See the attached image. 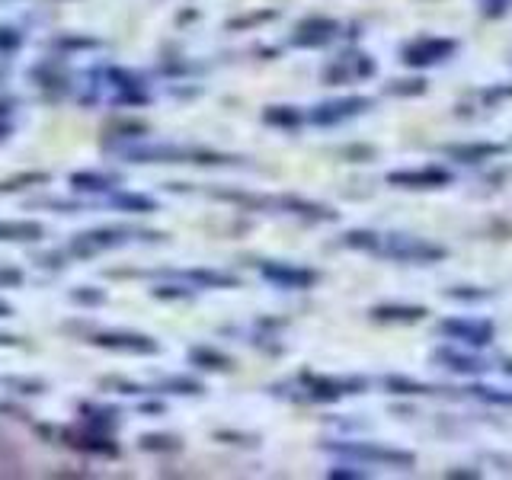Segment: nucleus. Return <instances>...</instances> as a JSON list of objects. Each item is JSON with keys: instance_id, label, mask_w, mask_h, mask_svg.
<instances>
[{"instance_id": "obj_1", "label": "nucleus", "mask_w": 512, "mask_h": 480, "mask_svg": "<svg viewBox=\"0 0 512 480\" xmlns=\"http://www.w3.org/2000/svg\"><path fill=\"white\" fill-rule=\"evenodd\" d=\"M378 253L391 256V260H400V263H436V260H442V256H445V247L429 244V240L391 234V237H381Z\"/></svg>"}, {"instance_id": "obj_2", "label": "nucleus", "mask_w": 512, "mask_h": 480, "mask_svg": "<svg viewBox=\"0 0 512 480\" xmlns=\"http://www.w3.org/2000/svg\"><path fill=\"white\" fill-rule=\"evenodd\" d=\"M132 160H160V164H237V157L202 151V148H138L128 151Z\"/></svg>"}, {"instance_id": "obj_3", "label": "nucleus", "mask_w": 512, "mask_h": 480, "mask_svg": "<svg viewBox=\"0 0 512 480\" xmlns=\"http://www.w3.org/2000/svg\"><path fill=\"white\" fill-rule=\"evenodd\" d=\"M298 381L304 384V391H308V400H317V404H333V400H340L343 394H359L368 388L365 378H324L311 372H304Z\"/></svg>"}, {"instance_id": "obj_4", "label": "nucleus", "mask_w": 512, "mask_h": 480, "mask_svg": "<svg viewBox=\"0 0 512 480\" xmlns=\"http://www.w3.org/2000/svg\"><path fill=\"white\" fill-rule=\"evenodd\" d=\"M333 452L349 455V458H359L368 464H391V468H413V455L410 452H400V448H384L375 442H340V445H327Z\"/></svg>"}, {"instance_id": "obj_5", "label": "nucleus", "mask_w": 512, "mask_h": 480, "mask_svg": "<svg viewBox=\"0 0 512 480\" xmlns=\"http://www.w3.org/2000/svg\"><path fill=\"white\" fill-rule=\"evenodd\" d=\"M455 52H458V42L452 39H416L400 52V58H404L407 68H432V64L452 58Z\"/></svg>"}, {"instance_id": "obj_6", "label": "nucleus", "mask_w": 512, "mask_h": 480, "mask_svg": "<svg viewBox=\"0 0 512 480\" xmlns=\"http://www.w3.org/2000/svg\"><path fill=\"white\" fill-rule=\"evenodd\" d=\"M439 333H445L448 340L468 343V346H487V343H493L496 330H493L490 320H461V317H452V320H442Z\"/></svg>"}, {"instance_id": "obj_7", "label": "nucleus", "mask_w": 512, "mask_h": 480, "mask_svg": "<svg viewBox=\"0 0 512 480\" xmlns=\"http://www.w3.org/2000/svg\"><path fill=\"white\" fill-rule=\"evenodd\" d=\"M455 176L445 167H420V170H394L388 173V183L400 189H442L452 183Z\"/></svg>"}, {"instance_id": "obj_8", "label": "nucleus", "mask_w": 512, "mask_h": 480, "mask_svg": "<svg viewBox=\"0 0 512 480\" xmlns=\"http://www.w3.org/2000/svg\"><path fill=\"white\" fill-rule=\"evenodd\" d=\"M372 109V100L368 96H343V100H330L324 106H317L311 112V122L314 125H336V122H346L352 116H359V112Z\"/></svg>"}, {"instance_id": "obj_9", "label": "nucleus", "mask_w": 512, "mask_h": 480, "mask_svg": "<svg viewBox=\"0 0 512 480\" xmlns=\"http://www.w3.org/2000/svg\"><path fill=\"white\" fill-rule=\"evenodd\" d=\"M260 276L279 288H311L317 282L314 269L292 266V263H260Z\"/></svg>"}, {"instance_id": "obj_10", "label": "nucleus", "mask_w": 512, "mask_h": 480, "mask_svg": "<svg viewBox=\"0 0 512 480\" xmlns=\"http://www.w3.org/2000/svg\"><path fill=\"white\" fill-rule=\"evenodd\" d=\"M96 346L103 349H119V352H138V356H154L160 349L151 336H141V333H100L93 340Z\"/></svg>"}, {"instance_id": "obj_11", "label": "nucleus", "mask_w": 512, "mask_h": 480, "mask_svg": "<svg viewBox=\"0 0 512 480\" xmlns=\"http://www.w3.org/2000/svg\"><path fill=\"white\" fill-rule=\"evenodd\" d=\"M458 164H484V160L500 157L506 148L503 144H487V141H471V144H445L442 148Z\"/></svg>"}, {"instance_id": "obj_12", "label": "nucleus", "mask_w": 512, "mask_h": 480, "mask_svg": "<svg viewBox=\"0 0 512 480\" xmlns=\"http://www.w3.org/2000/svg\"><path fill=\"white\" fill-rule=\"evenodd\" d=\"M336 32H340V26H336L333 20H324V16H314V20H304L295 36H292V45H301V48H311V45H327Z\"/></svg>"}, {"instance_id": "obj_13", "label": "nucleus", "mask_w": 512, "mask_h": 480, "mask_svg": "<svg viewBox=\"0 0 512 480\" xmlns=\"http://www.w3.org/2000/svg\"><path fill=\"white\" fill-rule=\"evenodd\" d=\"M375 320H391V324H416V320L426 317L423 304H378L372 308Z\"/></svg>"}, {"instance_id": "obj_14", "label": "nucleus", "mask_w": 512, "mask_h": 480, "mask_svg": "<svg viewBox=\"0 0 512 480\" xmlns=\"http://www.w3.org/2000/svg\"><path fill=\"white\" fill-rule=\"evenodd\" d=\"M436 359L445 362V368H452V372H461V375H480L490 368V362L468 356V352H458V349H439Z\"/></svg>"}, {"instance_id": "obj_15", "label": "nucleus", "mask_w": 512, "mask_h": 480, "mask_svg": "<svg viewBox=\"0 0 512 480\" xmlns=\"http://www.w3.org/2000/svg\"><path fill=\"white\" fill-rule=\"evenodd\" d=\"M189 359L192 365H199V368H212V372H228V368L234 365L231 356H224V352L212 349V346H196L189 352Z\"/></svg>"}, {"instance_id": "obj_16", "label": "nucleus", "mask_w": 512, "mask_h": 480, "mask_svg": "<svg viewBox=\"0 0 512 480\" xmlns=\"http://www.w3.org/2000/svg\"><path fill=\"white\" fill-rule=\"evenodd\" d=\"M301 119H304L301 109H295V106H269L263 112V122L266 125H276V128H298Z\"/></svg>"}, {"instance_id": "obj_17", "label": "nucleus", "mask_w": 512, "mask_h": 480, "mask_svg": "<svg viewBox=\"0 0 512 480\" xmlns=\"http://www.w3.org/2000/svg\"><path fill=\"white\" fill-rule=\"evenodd\" d=\"M384 388L391 394H407V397H416V394H436L439 388H429V384H420V381H410L404 375H388L384 378Z\"/></svg>"}, {"instance_id": "obj_18", "label": "nucleus", "mask_w": 512, "mask_h": 480, "mask_svg": "<svg viewBox=\"0 0 512 480\" xmlns=\"http://www.w3.org/2000/svg\"><path fill=\"white\" fill-rule=\"evenodd\" d=\"M0 237H4V240H39L42 237V224H32V221L0 224Z\"/></svg>"}, {"instance_id": "obj_19", "label": "nucleus", "mask_w": 512, "mask_h": 480, "mask_svg": "<svg viewBox=\"0 0 512 480\" xmlns=\"http://www.w3.org/2000/svg\"><path fill=\"white\" fill-rule=\"evenodd\" d=\"M71 445L87 448V452H96V455H119L116 442L106 439V436H74V442H71Z\"/></svg>"}, {"instance_id": "obj_20", "label": "nucleus", "mask_w": 512, "mask_h": 480, "mask_svg": "<svg viewBox=\"0 0 512 480\" xmlns=\"http://www.w3.org/2000/svg\"><path fill=\"white\" fill-rule=\"evenodd\" d=\"M189 279L199 282V285H212V288H234L237 285V279L228 276V272H208V269H192Z\"/></svg>"}, {"instance_id": "obj_21", "label": "nucleus", "mask_w": 512, "mask_h": 480, "mask_svg": "<svg viewBox=\"0 0 512 480\" xmlns=\"http://www.w3.org/2000/svg\"><path fill=\"white\" fill-rule=\"evenodd\" d=\"M343 244L352 247V250H375V253H378L381 237H378L375 231H349V234L343 237Z\"/></svg>"}, {"instance_id": "obj_22", "label": "nucleus", "mask_w": 512, "mask_h": 480, "mask_svg": "<svg viewBox=\"0 0 512 480\" xmlns=\"http://www.w3.org/2000/svg\"><path fill=\"white\" fill-rule=\"evenodd\" d=\"M471 394L480 397V400H487V404H506V407H512V391H503V388H484V384H474Z\"/></svg>"}, {"instance_id": "obj_23", "label": "nucleus", "mask_w": 512, "mask_h": 480, "mask_svg": "<svg viewBox=\"0 0 512 480\" xmlns=\"http://www.w3.org/2000/svg\"><path fill=\"white\" fill-rule=\"evenodd\" d=\"M71 183L80 186V189H109L116 183V176H96V173H74Z\"/></svg>"}, {"instance_id": "obj_24", "label": "nucleus", "mask_w": 512, "mask_h": 480, "mask_svg": "<svg viewBox=\"0 0 512 480\" xmlns=\"http://www.w3.org/2000/svg\"><path fill=\"white\" fill-rule=\"evenodd\" d=\"M141 448H151V452H176L180 439L173 436H141Z\"/></svg>"}, {"instance_id": "obj_25", "label": "nucleus", "mask_w": 512, "mask_h": 480, "mask_svg": "<svg viewBox=\"0 0 512 480\" xmlns=\"http://www.w3.org/2000/svg\"><path fill=\"white\" fill-rule=\"evenodd\" d=\"M164 391H173V394H202V384L192 381V378H170L160 384Z\"/></svg>"}, {"instance_id": "obj_26", "label": "nucleus", "mask_w": 512, "mask_h": 480, "mask_svg": "<svg viewBox=\"0 0 512 480\" xmlns=\"http://www.w3.org/2000/svg\"><path fill=\"white\" fill-rule=\"evenodd\" d=\"M426 90V80H397V84H388V93L391 96H416V93H423Z\"/></svg>"}, {"instance_id": "obj_27", "label": "nucleus", "mask_w": 512, "mask_h": 480, "mask_svg": "<svg viewBox=\"0 0 512 480\" xmlns=\"http://www.w3.org/2000/svg\"><path fill=\"white\" fill-rule=\"evenodd\" d=\"M122 208H132V212H154V202L144 196H119Z\"/></svg>"}, {"instance_id": "obj_28", "label": "nucleus", "mask_w": 512, "mask_h": 480, "mask_svg": "<svg viewBox=\"0 0 512 480\" xmlns=\"http://www.w3.org/2000/svg\"><path fill=\"white\" fill-rule=\"evenodd\" d=\"M48 180V176L45 173H32V176H16V180H7L4 186H0V189H4V192H10V189H16V186H23V183H45Z\"/></svg>"}, {"instance_id": "obj_29", "label": "nucleus", "mask_w": 512, "mask_h": 480, "mask_svg": "<svg viewBox=\"0 0 512 480\" xmlns=\"http://www.w3.org/2000/svg\"><path fill=\"white\" fill-rule=\"evenodd\" d=\"M509 4L512 0H484V16H490V20L493 16H503L509 10Z\"/></svg>"}, {"instance_id": "obj_30", "label": "nucleus", "mask_w": 512, "mask_h": 480, "mask_svg": "<svg viewBox=\"0 0 512 480\" xmlns=\"http://www.w3.org/2000/svg\"><path fill=\"white\" fill-rule=\"evenodd\" d=\"M221 442H231V445H256L253 436H240V432H218Z\"/></svg>"}, {"instance_id": "obj_31", "label": "nucleus", "mask_w": 512, "mask_h": 480, "mask_svg": "<svg viewBox=\"0 0 512 480\" xmlns=\"http://www.w3.org/2000/svg\"><path fill=\"white\" fill-rule=\"evenodd\" d=\"M448 295L458 298V301H484V298H490V292H464V288H452Z\"/></svg>"}, {"instance_id": "obj_32", "label": "nucleus", "mask_w": 512, "mask_h": 480, "mask_svg": "<svg viewBox=\"0 0 512 480\" xmlns=\"http://www.w3.org/2000/svg\"><path fill=\"white\" fill-rule=\"evenodd\" d=\"M263 20H276V13H272V10H266V13H253V16H247V20H234L231 26H250V23H263Z\"/></svg>"}, {"instance_id": "obj_33", "label": "nucleus", "mask_w": 512, "mask_h": 480, "mask_svg": "<svg viewBox=\"0 0 512 480\" xmlns=\"http://www.w3.org/2000/svg\"><path fill=\"white\" fill-rule=\"evenodd\" d=\"M20 45V36L13 29H0V48H16Z\"/></svg>"}, {"instance_id": "obj_34", "label": "nucleus", "mask_w": 512, "mask_h": 480, "mask_svg": "<svg viewBox=\"0 0 512 480\" xmlns=\"http://www.w3.org/2000/svg\"><path fill=\"white\" fill-rule=\"evenodd\" d=\"M154 295H157V298H186L189 292H183V288H157Z\"/></svg>"}, {"instance_id": "obj_35", "label": "nucleus", "mask_w": 512, "mask_h": 480, "mask_svg": "<svg viewBox=\"0 0 512 480\" xmlns=\"http://www.w3.org/2000/svg\"><path fill=\"white\" fill-rule=\"evenodd\" d=\"M343 154L346 157H362V160H368V157H375V148H346Z\"/></svg>"}, {"instance_id": "obj_36", "label": "nucleus", "mask_w": 512, "mask_h": 480, "mask_svg": "<svg viewBox=\"0 0 512 480\" xmlns=\"http://www.w3.org/2000/svg\"><path fill=\"white\" fill-rule=\"evenodd\" d=\"M330 477H365V471H352V468H333Z\"/></svg>"}, {"instance_id": "obj_37", "label": "nucleus", "mask_w": 512, "mask_h": 480, "mask_svg": "<svg viewBox=\"0 0 512 480\" xmlns=\"http://www.w3.org/2000/svg\"><path fill=\"white\" fill-rule=\"evenodd\" d=\"M74 298H77V301H103L100 292H74Z\"/></svg>"}, {"instance_id": "obj_38", "label": "nucleus", "mask_w": 512, "mask_h": 480, "mask_svg": "<svg viewBox=\"0 0 512 480\" xmlns=\"http://www.w3.org/2000/svg\"><path fill=\"white\" fill-rule=\"evenodd\" d=\"M0 282H20V272H0Z\"/></svg>"}, {"instance_id": "obj_39", "label": "nucleus", "mask_w": 512, "mask_h": 480, "mask_svg": "<svg viewBox=\"0 0 512 480\" xmlns=\"http://www.w3.org/2000/svg\"><path fill=\"white\" fill-rule=\"evenodd\" d=\"M448 477H480V471H448Z\"/></svg>"}, {"instance_id": "obj_40", "label": "nucleus", "mask_w": 512, "mask_h": 480, "mask_svg": "<svg viewBox=\"0 0 512 480\" xmlns=\"http://www.w3.org/2000/svg\"><path fill=\"white\" fill-rule=\"evenodd\" d=\"M0 317H10V304L0 301Z\"/></svg>"}]
</instances>
